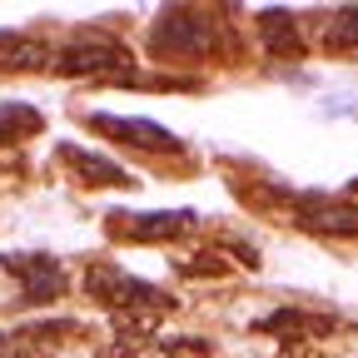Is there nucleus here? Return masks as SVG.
Returning <instances> with one entry per match:
<instances>
[{"mask_svg": "<svg viewBox=\"0 0 358 358\" xmlns=\"http://www.w3.org/2000/svg\"><path fill=\"white\" fill-rule=\"evenodd\" d=\"M85 294L95 303H105L120 329H134V334H150L164 313L179 308L164 289H155L145 279H129L124 268H115V264H90L85 268Z\"/></svg>", "mask_w": 358, "mask_h": 358, "instance_id": "nucleus-1", "label": "nucleus"}, {"mask_svg": "<svg viewBox=\"0 0 358 358\" xmlns=\"http://www.w3.org/2000/svg\"><path fill=\"white\" fill-rule=\"evenodd\" d=\"M224 45H229L224 25H209V20H204L199 10H189V6L159 10V20H155V30H150V55H155V60H169V65L214 60V55H224Z\"/></svg>", "mask_w": 358, "mask_h": 358, "instance_id": "nucleus-2", "label": "nucleus"}, {"mask_svg": "<svg viewBox=\"0 0 358 358\" xmlns=\"http://www.w3.org/2000/svg\"><path fill=\"white\" fill-rule=\"evenodd\" d=\"M55 70L60 75H95V80H115V85H145V75H134V60L124 45L105 30H90V25L60 45Z\"/></svg>", "mask_w": 358, "mask_h": 358, "instance_id": "nucleus-3", "label": "nucleus"}, {"mask_svg": "<svg viewBox=\"0 0 358 358\" xmlns=\"http://www.w3.org/2000/svg\"><path fill=\"white\" fill-rule=\"evenodd\" d=\"M338 329H343V319H338V313L299 308V303H289V308H279V313H268V319H259V324H254V334H268V338H279L284 348L319 343V338H329V334H338Z\"/></svg>", "mask_w": 358, "mask_h": 358, "instance_id": "nucleus-4", "label": "nucleus"}, {"mask_svg": "<svg viewBox=\"0 0 358 358\" xmlns=\"http://www.w3.org/2000/svg\"><path fill=\"white\" fill-rule=\"evenodd\" d=\"M105 229L115 239H129V244H169V239L194 229V214L189 209H169V214H110Z\"/></svg>", "mask_w": 358, "mask_h": 358, "instance_id": "nucleus-5", "label": "nucleus"}, {"mask_svg": "<svg viewBox=\"0 0 358 358\" xmlns=\"http://www.w3.org/2000/svg\"><path fill=\"white\" fill-rule=\"evenodd\" d=\"M75 334V319H35L0 334V358H55L60 343Z\"/></svg>", "mask_w": 358, "mask_h": 358, "instance_id": "nucleus-6", "label": "nucleus"}, {"mask_svg": "<svg viewBox=\"0 0 358 358\" xmlns=\"http://www.w3.org/2000/svg\"><path fill=\"white\" fill-rule=\"evenodd\" d=\"M0 264H6V274L20 279L25 303H55L65 294V268L50 254H6Z\"/></svg>", "mask_w": 358, "mask_h": 358, "instance_id": "nucleus-7", "label": "nucleus"}, {"mask_svg": "<svg viewBox=\"0 0 358 358\" xmlns=\"http://www.w3.org/2000/svg\"><path fill=\"white\" fill-rule=\"evenodd\" d=\"M90 129L120 140L124 150H140V155H179V140L169 129H159L155 120H120V115H90Z\"/></svg>", "mask_w": 358, "mask_h": 358, "instance_id": "nucleus-8", "label": "nucleus"}, {"mask_svg": "<svg viewBox=\"0 0 358 358\" xmlns=\"http://www.w3.org/2000/svg\"><path fill=\"white\" fill-rule=\"evenodd\" d=\"M294 219L299 229H313V234H358V204L334 194H303Z\"/></svg>", "mask_w": 358, "mask_h": 358, "instance_id": "nucleus-9", "label": "nucleus"}, {"mask_svg": "<svg viewBox=\"0 0 358 358\" xmlns=\"http://www.w3.org/2000/svg\"><path fill=\"white\" fill-rule=\"evenodd\" d=\"M60 164L75 174V185H85V189H134V174L129 169H120L105 155H90L80 145H65L60 150Z\"/></svg>", "mask_w": 358, "mask_h": 358, "instance_id": "nucleus-10", "label": "nucleus"}, {"mask_svg": "<svg viewBox=\"0 0 358 358\" xmlns=\"http://www.w3.org/2000/svg\"><path fill=\"white\" fill-rule=\"evenodd\" d=\"M50 50L25 30H0V70H45Z\"/></svg>", "mask_w": 358, "mask_h": 358, "instance_id": "nucleus-11", "label": "nucleus"}, {"mask_svg": "<svg viewBox=\"0 0 358 358\" xmlns=\"http://www.w3.org/2000/svg\"><path fill=\"white\" fill-rule=\"evenodd\" d=\"M264 45H268V55H303V35H299L289 10H268L264 15Z\"/></svg>", "mask_w": 358, "mask_h": 358, "instance_id": "nucleus-12", "label": "nucleus"}, {"mask_svg": "<svg viewBox=\"0 0 358 358\" xmlns=\"http://www.w3.org/2000/svg\"><path fill=\"white\" fill-rule=\"evenodd\" d=\"M40 129H45L40 110H30V105H0V150L30 140V134H40Z\"/></svg>", "mask_w": 358, "mask_h": 358, "instance_id": "nucleus-13", "label": "nucleus"}, {"mask_svg": "<svg viewBox=\"0 0 358 358\" xmlns=\"http://www.w3.org/2000/svg\"><path fill=\"white\" fill-rule=\"evenodd\" d=\"M324 45L329 50H358V6L334 10V25L324 30Z\"/></svg>", "mask_w": 358, "mask_h": 358, "instance_id": "nucleus-14", "label": "nucleus"}, {"mask_svg": "<svg viewBox=\"0 0 358 358\" xmlns=\"http://www.w3.org/2000/svg\"><path fill=\"white\" fill-rule=\"evenodd\" d=\"M159 348H164V358H209L214 343L209 338H164Z\"/></svg>", "mask_w": 358, "mask_h": 358, "instance_id": "nucleus-15", "label": "nucleus"}]
</instances>
